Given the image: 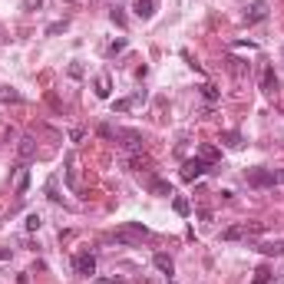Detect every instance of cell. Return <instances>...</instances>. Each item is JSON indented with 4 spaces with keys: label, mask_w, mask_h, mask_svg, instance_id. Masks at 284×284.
<instances>
[{
    "label": "cell",
    "mask_w": 284,
    "mask_h": 284,
    "mask_svg": "<svg viewBox=\"0 0 284 284\" xmlns=\"http://www.w3.org/2000/svg\"><path fill=\"white\" fill-rule=\"evenodd\" d=\"M258 251H261L264 258H281V254H284V238H274V241H261V245H258Z\"/></svg>",
    "instance_id": "6"
},
{
    "label": "cell",
    "mask_w": 284,
    "mask_h": 284,
    "mask_svg": "<svg viewBox=\"0 0 284 284\" xmlns=\"http://www.w3.org/2000/svg\"><path fill=\"white\" fill-rule=\"evenodd\" d=\"M149 188H152L155 195H172V185H169V182H165V178H149Z\"/></svg>",
    "instance_id": "13"
},
{
    "label": "cell",
    "mask_w": 284,
    "mask_h": 284,
    "mask_svg": "<svg viewBox=\"0 0 284 284\" xmlns=\"http://www.w3.org/2000/svg\"><path fill=\"white\" fill-rule=\"evenodd\" d=\"M126 46H129V40H126V36H119V40H112V43L106 46V53H109V56H116V53H122Z\"/></svg>",
    "instance_id": "17"
},
{
    "label": "cell",
    "mask_w": 284,
    "mask_h": 284,
    "mask_svg": "<svg viewBox=\"0 0 284 284\" xmlns=\"http://www.w3.org/2000/svg\"><path fill=\"white\" fill-rule=\"evenodd\" d=\"M60 30H66V20H60V23H50V27H46V33H50V36H53V33H60Z\"/></svg>",
    "instance_id": "23"
},
{
    "label": "cell",
    "mask_w": 284,
    "mask_h": 284,
    "mask_svg": "<svg viewBox=\"0 0 284 284\" xmlns=\"http://www.w3.org/2000/svg\"><path fill=\"white\" fill-rule=\"evenodd\" d=\"M261 89L264 93H278V76H274V66L261 70Z\"/></svg>",
    "instance_id": "9"
},
{
    "label": "cell",
    "mask_w": 284,
    "mask_h": 284,
    "mask_svg": "<svg viewBox=\"0 0 284 284\" xmlns=\"http://www.w3.org/2000/svg\"><path fill=\"white\" fill-rule=\"evenodd\" d=\"M27 188H30V172L23 169V172H20V178H17V195H23Z\"/></svg>",
    "instance_id": "20"
},
{
    "label": "cell",
    "mask_w": 284,
    "mask_h": 284,
    "mask_svg": "<svg viewBox=\"0 0 284 284\" xmlns=\"http://www.w3.org/2000/svg\"><path fill=\"white\" fill-rule=\"evenodd\" d=\"M228 63H231V73H235V76H245V73H248V63H245V60H235V56H231Z\"/></svg>",
    "instance_id": "19"
},
{
    "label": "cell",
    "mask_w": 284,
    "mask_h": 284,
    "mask_svg": "<svg viewBox=\"0 0 284 284\" xmlns=\"http://www.w3.org/2000/svg\"><path fill=\"white\" fill-rule=\"evenodd\" d=\"M248 185L251 188H274V185H284V169H248Z\"/></svg>",
    "instance_id": "1"
},
{
    "label": "cell",
    "mask_w": 284,
    "mask_h": 284,
    "mask_svg": "<svg viewBox=\"0 0 284 284\" xmlns=\"http://www.w3.org/2000/svg\"><path fill=\"white\" fill-rule=\"evenodd\" d=\"M271 284H284V274H278V278H271Z\"/></svg>",
    "instance_id": "26"
},
{
    "label": "cell",
    "mask_w": 284,
    "mask_h": 284,
    "mask_svg": "<svg viewBox=\"0 0 284 284\" xmlns=\"http://www.w3.org/2000/svg\"><path fill=\"white\" fill-rule=\"evenodd\" d=\"M3 258H10V248H3V251H0V261H3Z\"/></svg>",
    "instance_id": "27"
},
{
    "label": "cell",
    "mask_w": 284,
    "mask_h": 284,
    "mask_svg": "<svg viewBox=\"0 0 284 284\" xmlns=\"http://www.w3.org/2000/svg\"><path fill=\"white\" fill-rule=\"evenodd\" d=\"M198 159H202V162H208V165H215V162L221 159V152L215 149V145H202V149H198Z\"/></svg>",
    "instance_id": "11"
},
{
    "label": "cell",
    "mask_w": 284,
    "mask_h": 284,
    "mask_svg": "<svg viewBox=\"0 0 284 284\" xmlns=\"http://www.w3.org/2000/svg\"><path fill=\"white\" fill-rule=\"evenodd\" d=\"M73 271L83 274V278H89V274H96V258L89 251H79L76 258H73Z\"/></svg>",
    "instance_id": "4"
},
{
    "label": "cell",
    "mask_w": 284,
    "mask_h": 284,
    "mask_svg": "<svg viewBox=\"0 0 284 284\" xmlns=\"http://www.w3.org/2000/svg\"><path fill=\"white\" fill-rule=\"evenodd\" d=\"M271 278L274 274L268 271V268H258V271H254V284H271Z\"/></svg>",
    "instance_id": "21"
},
{
    "label": "cell",
    "mask_w": 284,
    "mask_h": 284,
    "mask_svg": "<svg viewBox=\"0 0 284 284\" xmlns=\"http://www.w3.org/2000/svg\"><path fill=\"white\" fill-rule=\"evenodd\" d=\"M132 10H136V17H139V20H152L155 0H136V3H132Z\"/></svg>",
    "instance_id": "7"
},
{
    "label": "cell",
    "mask_w": 284,
    "mask_h": 284,
    "mask_svg": "<svg viewBox=\"0 0 284 284\" xmlns=\"http://www.w3.org/2000/svg\"><path fill=\"white\" fill-rule=\"evenodd\" d=\"M221 145H228V149H241L245 145V139H241V132H221Z\"/></svg>",
    "instance_id": "12"
},
{
    "label": "cell",
    "mask_w": 284,
    "mask_h": 284,
    "mask_svg": "<svg viewBox=\"0 0 284 284\" xmlns=\"http://www.w3.org/2000/svg\"><path fill=\"white\" fill-rule=\"evenodd\" d=\"M202 96H205L208 103H218V99H221V93H218V86H212V83H205V86H202Z\"/></svg>",
    "instance_id": "18"
},
{
    "label": "cell",
    "mask_w": 284,
    "mask_h": 284,
    "mask_svg": "<svg viewBox=\"0 0 284 284\" xmlns=\"http://www.w3.org/2000/svg\"><path fill=\"white\" fill-rule=\"evenodd\" d=\"M93 284H122V278H93Z\"/></svg>",
    "instance_id": "24"
},
{
    "label": "cell",
    "mask_w": 284,
    "mask_h": 284,
    "mask_svg": "<svg viewBox=\"0 0 284 284\" xmlns=\"http://www.w3.org/2000/svg\"><path fill=\"white\" fill-rule=\"evenodd\" d=\"M112 93V79H109V73H99L96 76V96L99 99H106Z\"/></svg>",
    "instance_id": "10"
},
{
    "label": "cell",
    "mask_w": 284,
    "mask_h": 284,
    "mask_svg": "<svg viewBox=\"0 0 284 284\" xmlns=\"http://www.w3.org/2000/svg\"><path fill=\"white\" fill-rule=\"evenodd\" d=\"M172 208L178 212V215H182V218H185L188 212H192V205H188V198H182V195H175V198H172Z\"/></svg>",
    "instance_id": "16"
},
{
    "label": "cell",
    "mask_w": 284,
    "mask_h": 284,
    "mask_svg": "<svg viewBox=\"0 0 284 284\" xmlns=\"http://www.w3.org/2000/svg\"><path fill=\"white\" fill-rule=\"evenodd\" d=\"M40 3H43V0H23V7H27V10H36Z\"/></svg>",
    "instance_id": "25"
},
{
    "label": "cell",
    "mask_w": 284,
    "mask_h": 284,
    "mask_svg": "<svg viewBox=\"0 0 284 284\" xmlns=\"http://www.w3.org/2000/svg\"><path fill=\"white\" fill-rule=\"evenodd\" d=\"M152 264H155V268H159V271L165 274V278H172V274H175V261H172V258H169L165 251H159V254H155V258H152Z\"/></svg>",
    "instance_id": "8"
},
{
    "label": "cell",
    "mask_w": 284,
    "mask_h": 284,
    "mask_svg": "<svg viewBox=\"0 0 284 284\" xmlns=\"http://www.w3.org/2000/svg\"><path fill=\"white\" fill-rule=\"evenodd\" d=\"M33 152H36V142H33L30 136H23L20 139V155L23 159H33Z\"/></svg>",
    "instance_id": "14"
},
{
    "label": "cell",
    "mask_w": 284,
    "mask_h": 284,
    "mask_svg": "<svg viewBox=\"0 0 284 284\" xmlns=\"http://www.w3.org/2000/svg\"><path fill=\"white\" fill-rule=\"evenodd\" d=\"M264 231V225H258V221H245V225H235V228H225L221 231V238L225 241H238V238H248V235H261Z\"/></svg>",
    "instance_id": "2"
},
{
    "label": "cell",
    "mask_w": 284,
    "mask_h": 284,
    "mask_svg": "<svg viewBox=\"0 0 284 284\" xmlns=\"http://www.w3.org/2000/svg\"><path fill=\"white\" fill-rule=\"evenodd\" d=\"M0 99H3V103H13V106H17V103H23V96L17 93V89H10V86L0 89Z\"/></svg>",
    "instance_id": "15"
},
{
    "label": "cell",
    "mask_w": 284,
    "mask_h": 284,
    "mask_svg": "<svg viewBox=\"0 0 284 284\" xmlns=\"http://www.w3.org/2000/svg\"><path fill=\"white\" fill-rule=\"evenodd\" d=\"M40 225H43V218H40L36 212H30V215H27V231H36Z\"/></svg>",
    "instance_id": "22"
},
{
    "label": "cell",
    "mask_w": 284,
    "mask_h": 284,
    "mask_svg": "<svg viewBox=\"0 0 284 284\" xmlns=\"http://www.w3.org/2000/svg\"><path fill=\"white\" fill-rule=\"evenodd\" d=\"M261 20H268V3L258 0V3H251V7L245 10V23H261Z\"/></svg>",
    "instance_id": "5"
},
{
    "label": "cell",
    "mask_w": 284,
    "mask_h": 284,
    "mask_svg": "<svg viewBox=\"0 0 284 284\" xmlns=\"http://www.w3.org/2000/svg\"><path fill=\"white\" fill-rule=\"evenodd\" d=\"M208 172V162H202V159H188V162H182V172H178V178L182 182H195V178H202V175Z\"/></svg>",
    "instance_id": "3"
}]
</instances>
